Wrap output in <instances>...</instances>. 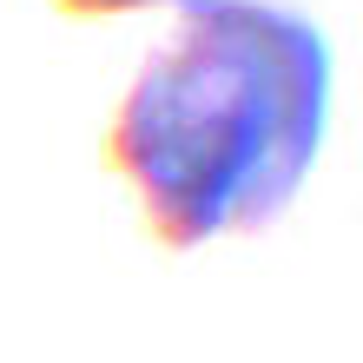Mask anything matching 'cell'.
<instances>
[{"label":"cell","mask_w":363,"mask_h":363,"mask_svg":"<svg viewBox=\"0 0 363 363\" xmlns=\"http://www.w3.org/2000/svg\"><path fill=\"white\" fill-rule=\"evenodd\" d=\"M179 33L125 86L106 159L139 191L159 245L191 251L264 231L317 165L330 119V40L271 0H179Z\"/></svg>","instance_id":"cell-1"},{"label":"cell","mask_w":363,"mask_h":363,"mask_svg":"<svg viewBox=\"0 0 363 363\" xmlns=\"http://www.w3.org/2000/svg\"><path fill=\"white\" fill-rule=\"evenodd\" d=\"M73 20H106V13H139V7H165V0H53Z\"/></svg>","instance_id":"cell-2"}]
</instances>
